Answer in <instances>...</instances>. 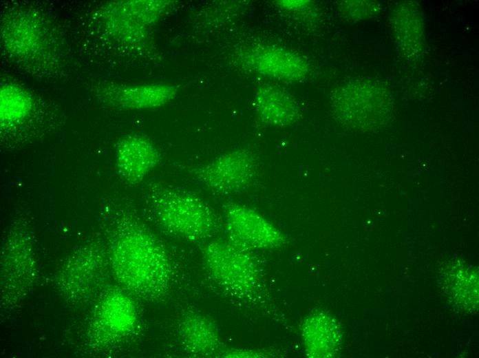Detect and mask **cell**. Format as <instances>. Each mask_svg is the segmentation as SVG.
Instances as JSON below:
<instances>
[{
    "label": "cell",
    "instance_id": "cell-1",
    "mask_svg": "<svg viewBox=\"0 0 479 358\" xmlns=\"http://www.w3.org/2000/svg\"><path fill=\"white\" fill-rule=\"evenodd\" d=\"M111 244L118 281L143 297L164 299L174 288L177 271L169 251L147 228L129 218L118 223Z\"/></svg>",
    "mask_w": 479,
    "mask_h": 358
},
{
    "label": "cell",
    "instance_id": "cell-2",
    "mask_svg": "<svg viewBox=\"0 0 479 358\" xmlns=\"http://www.w3.org/2000/svg\"><path fill=\"white\" fill-rule=\"evenodd\" d=\"M147 190L151 213L165 232L189 242H200L218 231L216 213L193 192L160 182L151 184Z\"/></svg>",
    "mask_w": 479,
    "mask_h": 358
},
{
    "label": "cell",
    "instance_id": "cell-3",
    "mask_svg": "<svg viewBox=\"0 0 479 358\" xmlns=\"http://www.w3.org/2000/svg\"><path fill=\"white\" fill-rule=\"evenodd\" d=\"M202 254L208 273L222 288L241 297L256 293L260 271L250 250L229 240H214L206 244Z\"/></svg>",
    "mask_w": 479,
    "mask_h": 358
},
{
    "label": "cell",
    "instance_id": "cell-4",
    "mask_svg": "<svg viewBox=\"0 0 479 358\" xmlns=\"http://www.w3.org/2000/svg\"><path fill=\"white\" fill-rule=\"evenodd\" d=\"M257 170L253 154L247 149H238L193 168L191 172L212 193L228 195L250 187L256 179Z\"/></svg>",
    "mask_w": 479,
    "mask_h": 358
},
{
    "label": "cell",
    "instance_id": "cell-5",
    "mask_svg": "<svg viewBox=\"0 0 479 358\" xmlns=\"http://www.w3.org/2000/svg\"><path fill=\"white\" fill-rule=\"evenodd\" d=\"M381 92L368 81L356 80L344 84L332 97V108L343 125L360 131L381 124V115L388 111ZM388 104V103H387Z\"/></svg>",
    "mask_w": 479,
    "mask_h": 358
},
{
    "label": "cell",
    "instance_id": "cell-6",
    "mask_svg": "<svg viewBox=\"0 0 479 358\" xmlns=\"http://www.w3.org/2000/svg\"><path fill=\"white\" fill-rule=\"evenodd\" d=\"M223 213L229 240L244 249H274L286 242L284 233L274 224L246 205L230 203Z\"/></svg>",
    "mask_w": 479,
    "mask_h": 358
},
{
    "label": "cell",
    "instance_id": "cell-7",
    "mask_svg": "<svg viewBox=\"0 0 479 358\" xmlns=\"http://www.w3.org/2000/svg\"><path fill=\"white\" fill-rule=\"evenodd\" d=\"M241 59L242 63L259 74L285 81L304 78L309 68L301 56L277 46L253 48L243 52Z\"/></svg>",
    "mask_w": 479,
    "mask_h": 358
},
{
    "label": "cell",
    "instance_id": "cell-8",
    "mask_svg": "<svg viewBox=\"0 0 479 358\" xmlns=\"http://www.w3.org/2000/svg\"><path fill=\"white\" fill-rule=\"evenodd\" d=\"M160 151L147 137L129 134L118 141L116 149V166L127 183L137 185L160 163Z\"/></svg>",
    "mask_w": 479,
    "mask_h": 358
},
{
    "label": "cell",
    "instance_id": "cell-9",
    "mask_svg": "<svg viewBox=\"0 0 479 358\" xmlns=\"http://www.w3.org/2000/svg\"><path fill=\"white\" fill-rule=\"evenodd\" d=\"M99 97L111 107L125 109L158 108L173 100L178 92L175 86L167 84L122 85L102 86Z\"/></svg>",
    "mask_w": 479,
    "mask_h": 358
},
{
    "label": "cell",
    "instance_id": "cell-10",
    "mask_svg": "<svg viewBox=\"0 0 479 358\" xmlns=\"http://www.w3.org/2000/svg\"><path fill=\"white\" fill-rule=\"evenodd\" d=\"M300 333L303 350L307 357H332L340 350L341 328L337 319L326 311H310L301 322Z\"/></svg>",
    "mask_w": 479,
    "mask_h": 358
},
{
    "label": "cell",
    "instance_id": "cell-11",
    "mask_svg": "<svg viewBox=\"0 0 479 358\" xmlns=\"http://www.w3.org/2000/svg\"><path fill=\"white\" fill-rule=\"evenodd\" d=\"M178 338L184 349L195 355H212L219 351L220 337L217 326L206 316L189 312L178 326Z\"/></svg>",
    "mask_w": 479,
    "mask_h": 358
},
{
    "label": "cell",
    "instance_id": "cell-12",
    "mask_svg": "<svg viewBox=\"0 0 479 358\" xmlns=\"http://www.w3.org/2000/svg\"><path fill=\"white\" fill-rule=\"evenodd\" d=\"M255 109L259 120L272 126H287L299 118L297 101L286 91L273 85H264L256 92Z\"/></svg>",
    "mask_w": 479,
    "mask_h": 358
},
{
    "label": "cell",
    "instance_id": "cell-13",
    "mask_svg": "<svg viewBox=\"0 0 479 358\" xmlns=\"http://www.w3.org/2000/svg\"><path fill=\"white\" fill-rule=\"evenodd\" d=\"M138 321L135 305L120 291H113L104 299L100 312V322L107 333L123 336L131 333Z\"/></svg>",
    "mask_w": 479,
    "mask_h": 358
},
{
    "label": "cell",
    "instance_id": "cell-14",
    "mask_svg": "<svg viewBox=\"0 0 479 358\" xmlns=\"http://www.w3.org/2000/svg\"><path fill=\"white\" fill-rule=\"evenodd\" d=\"M31 98L20 87L4 85L1 91V124L4 127L23 123L32 108Z\"/></svg>",
    "mask_w": 479,
    "mask_h": 358
},
{
    "label": "cell",
    "instance_id": "cell-15",
    "mask_svg": "<svg viewBox=\"0 0 479 358\" xmlns=\"http://www.w3.org/2000/svg\"><path fill=\"white\" fill-rule=\"evenodd\" d=\"M454 268V275L456 278L449 279L450 285L449 293L454 296V299L457 302H460V306H477L469 299L465 293V289L478 291V287H471V286H478V281L464 285V284L471 281V279L478 277L476 272L471 271L470 267L462 266L460 268L455 267Z\"/></svg>",
    "mask_w": 479,
    "mask_h": 358
},
{
    "label": "cell",
    "instance_id": "cell-16",
    "mask_svg": "<svg viewBox=\"0 0 479 358\" xmlns=\"http://www.w3.org/2000/svg\"><path fill=\"white\" fill-rule=\"evenodd\" d=\"M223 357H268L273 354L266 351L253 349L231 348L218 354Z\"/></svg>",
    "mask_w": 479,
    "mask_h": 358
}]
</instances>
